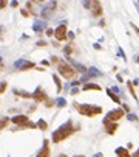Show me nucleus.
Returning <instances> with one entry per match:
<instances>
[{
  "instance_id": "31",
  "label": "nucleus",
  "mask_w": 139,
  "mask_h": 157,
  "mask_svg": "<svg viewBox=\"0 0 139 157\" xmlns=\"http://www.w3.org/2000/svg\"><path fill=\"white\" fill-rule=\"evenodd\" d=\"M6 5H8V3H6V2H3V0H2V2H0V8H5Z\"/></svg>"
},
{
  "instance_id": "29",
  "label": "nucleus",
  "mask_w": 139,
  "mask_h": 157,
  "mask_svg": "<svg viewBox=\"0 0 139 157\" xmlns=\"http://www.w3.org/2000/svg\"><path fill=\"white\" fill-rule=\"evenodd\" d=\"M53 34H54V30L48 28V30H47V36H53Z\"/></svg>"
},
{
  "instance_id": "30",
  "label": "nucleus",
  "mask_w": 139,
  "mask_h": 157,
  "mask_svg": "<svg viewBox=\"0 0 139 157\" xmlns=\"http://www.w3.org/2000/svg\"><path fill=\"white\" fill-rule=\"evenodd\" d=\"M3 31H5V28L0 27V39H3Z\"/></svg>"
},
{
  "instance_id": "1",
  "label": "nucleus",
  "mask_w": 139,
  "mask_h": 157,
  "mask_svg": "<svg viewBox=\"0 0 139 157\" xmlns=\"http://www.w3.org/2000/svg\"><path fill=\"white\" fill-rule=\"evenodd\" d=\"M74 132H76V128H74L73 121L68 120L66 123H63L60 128H57V129L53 132V142H54V143H60V142H63L65 138H68L70 135H73Z\"/></svg>"
},
{
  "instance_id": "19",
  "label": "nucleus",
  "mask_w": 139,
  "mask_h": 157,
  "mask_svg": "<svg viewBox=\"0 0 139 157\" xmlns=\"http://www.w3.org/2000/svg\"><path fill=\"white\" fill-rule=\"evenodd\" d=\"M9 123V118H6V117H0V131L5 129Z\"/></svg>"
},
{
  "instance_id": "18",
  "label": "nucleus",
  "mask_w": 139,
  "mask_h": 157,
  "mask_svg": "<svg viewBox=\"0 0 139 157\" xmlns=\"http://www.w3.org/2000/svg\"><path fill=\"white\" fill-rule=\"evenodd\" d=\"M53 80H54V83H56V89H57V94L62 90V83H60V80L57 78V75H53Z\"/></svg>"
},
{
  "instance_id": "7",
  "label": "nucleus",
  "mask_w": 139,
  "mask_h": 157,
  "mask_svg": "<svg viewBox=\"0 0 139 157\" xmlns=\"http://www.w3.org/2000/svg\"><path fill=\"white\" fill-rule=\"evenodd\" d=\"M66 25L65 23H62V25H59L57 28L54 30V36H56V39H57V41H65L66 39Z\"/></svg>"
},
{
  "instance_id": "35",
  "label": "nucleus",
  "mask_w": 139,
  "mask_h": 157,
  "mask_svg": "<svg viewBox=\"0 0 139 157\" xmlns=\"http://www.w3.org/2000/svg\"><path fill=\"white\" fill-rule=\"evenodd\" d=\"M51 62H53V64H56V62H57V58H56V56H53V59H51Z\"/></svg>"
},
{
  "instance_id": "15",
  "label": "nucleus",
  "mask_w": 139,
  "mask_h": 157,
  "mask_svg": "<svg viewBox=\"0 0 139 157\" xmlns=\"http://www.w3.org/2000/svg\"><path fill=\"white\" fill-rule=\"evenodd\" d=\"M116 154H118V157H131L128 154L127 148H116Z\"/></svg>"
},
{
  "instance_id": "21",
  "label": "nucleus",
  "mask_w": 139,
  "mask_h": 157,
  "mask_svg": "<svg viewBox=\"0 0 139 157\" xmlns=\"http://www.w3.org/2000/svg\"><path fill=\"white\" fill-rule=\"evenodd\" d=\"M56 104H57V108H65L66 106V100L65 98H57L56 100Z\"/></svg>"
},
{
  "instance_id": "17",
  "label": "nucleus",
  "mask_w": 139,
  "mask_h": 157,
  "mask_svg": "<svg viewBox=\"0 0 139 157\" xmlns=\"http://www.w3.org/2000/svg\"><path fill=\"white\" fill-rule=\"evenodd\" d=\"M107 95H108V97H110L111 100H113L115 103H118V104L121 103V98H119V97H118V95H116L115 92H111V89H107Z\"/></svg>"
},
{
  "instance_id": "5",
  "label": "nucleus",
  "mask_w": 139,
  "mask_h": 157,
  "mask_svg": "<svg viewBox=\"0 0 139 157\" xmlns=\"http://www.w3.org/2000/svg\"><path fill=\"white\" fill-rule=\"evenodd\" d=\"M124 117V111L122 109H115V111H110L107 114V117L104 118V125L105 123H116L118 120H121Z\"/></svg>"
},
{
  "instance_id": "6",
  "label": "nucleus",
  "mask_w": 139,
  "mask_h": 157,
  "mask_svg": "<svg viewBox=\"0 0 139 157\" xmlns=\"http://www.w3.org/2000/svg\"><path fill=\"white\" fill-rule=\"evenodd\" d=\"M14 67L19 69V70H30V69H34L36 67V64L34 62H30V61H26V59H19L14 62Z\"/></svg>"
},
{
  "instance_id": "8",
  "label": "nucleus",
  "mask_w": 139,
  "mask_h": 157,
  "mask_svg": "<svg viewBox=\"0 0 139 157\" xmlns=\"http://www.w3.org/2000/svg\"><path fill=\"white\" fill-rule=\"evenodd\" d=\"M33 98H34L37 103H45V101L48 100V98H47V94L44 92V89H42L40 86L33 92Z\"/></svg>"
},
{
  "instance_id": "25",
  "label": "nucleus",
  "mask_w": 139,
  "mask_h": 157,
  "mask_svg": "<svg viewBox=\"0 0 139 157\" xmlns=\"http://www.w3.org/2000/svg\"><path fill=\"white\" fill-rule=\"evenodd\" d=\"M6 90V83H0V94H3Z\"/></svg>"
},
{
  "instance_id": "39",
  "label": "nucleus",
  "mask_w": 139,
  "mask_h": 157,
  "mask_svg": "<svg viewBox=\"0 0 139 157\" xmlns=\"http://www.w3.org/2000/svg\"><path fill=\"white\" fill-rule=\"evenodd\" d=\"M59 157H66V155H65V154H60V155H59Z\"/></svg>"
},
{
  "instance_id": "20",
  "label": "nucleus",
  "mask_w": 139,
  "mask_h": 157,
  "mask_svg": "<svg viewBox=\"0 0 139 157\" xmlns=\"http://www.w3.org/2000/svg\"><path fill=\"white\" fill-rule=\"evenodd\" d=\"M83 90H101V86H97V84H85V86H83Z\"/></svg>"
},
{
  "instance_id": "28",
  "label": "nucleus",
  "mask_w": 139,
  "mask_h": 157,
  "mask_svg": "<svg viewBox=\"0 0 139 157\" xmlns=\"http://www.w3.org/2000/svg\"><path fill=\"white\" fill-rule=\"evenodd\" d=\"M77 94H79V89H76V87L71 89V95H77Z\"/></svg>"
},
{
  "instance_id": "34",
  "label": "nucleus",
  "mask_w": 139,
  "mask_h": 157,
  "mask_svg": "<svg viewBox=\"0 0 139 157\" xmlns=\"http://www.w3.org/2000/svg\"><path fill=\"white\" fill-rule=\"evenodd\" d=\"M79 84H80V81H73L71 83V86H79Z\"/></svg>"
},
{
  "instance_id": "12",
  "label": "nucleus",
  "mask_w": 139,
  "mask_h": 157,
  "mask_svg": "<svg viewBox=\"0 0 139 157\" xmlns=\"http://www.w3.org/2000/svg\"><path fill=\"white\" fill-rule=\"evenodd\" d=\"M37 157H50V148H48V140L44 142V148L37 152Z\"/></svg>"
},
{
  "instance_id": "14",
  "label": "nucleus",
  "mask_w": 139,
  "mask_h": 157,
  "mask_svg": "<svg viewBox=\"0 0 139 157\" xmlns=\"http://www.w3.org/2000/svg\"><path fill=\"white\" fill-rule=\"evenodd\" d=\"M105 129L110 135H113L116 131H118V123H105Z\"/></svg>"
},
{
  "instance_id": "22",
  "label": "nucleus",
  "mask_w": 139,
  "mask_h": 157,
  "mask_svg": "<svg viewBox=\"0 0 139 157\" xmlns=\"http://www.w3.org/2000/svg\"><path fill=\"white\" fill-rule=\"evenodd\" d=\"M37 126L42 129V131H45L47 128H48V125H47V121L45 120H39V123H37Z\"/></svg>"
},
{
  "instance_id": "37",
  "label": "nucleus",
  "mask_w": 139,
  "mask_h": 157,
  "mask_svg": "<svg viewBox=\"0 0 139 157\" xmlns=\"http://www.w3.org/2000/svg\"><path fill=\"white\" fill-rule=\"evenodd\" d=\"M131 157H139V149H137V151H136V152H134V154L131 155Z\"/></svg>"
},
{
  "instance_id": "10",
  "label": "nucleus",
  "mask_w": 139,
  "mask_h": 157,
  "mask_svg": "<svg viewBox=\"0 0 139 157\" xmlns=\"http://www.w3.org/2000/svg\"><path fill=\"white\" fill-rule=\"evenodd\" d=\"M94 76H102V73L97 70V69H94V67H93V69H88V70H87V75L82 78V81H87V80H90V78H94ZM82 81H80V83H82Z\"/></svg>"
},
{
  "instance_id": "4",
  "label": "nucleus",
  "mask_w": 139,
  "mask_h": 157,
  "mask_svg": "<svg viewBox=\"0 0 139 157\" xmlns=\"http://www.w3.org/2000/svg\"><path fill=\"white\" fill-rule=\"evenodd\" d=\"M11 121L14 123V125H17V126H20V129H25V128H36V125L34 123H31V121H28V117L26 115H16V117H12L11 118Z\"/></svg>"
},
{
  "instance_id": "16",
  "label": "nucleus",
  "mask_w": 139,
  "mask_h": 157,
  "mask_svg": "<svg viewBox=\"0 0 139 157\" xmlns=\"http://www.w3.org/2000/svg\"><path fill=\"white\" fill-rule=\"evenodd\" d=\"M14 94L19 95V97H23V98H33V94H28V92H25V90H17V89H14Z\"/></svg>"
},
{
  "instance_id": "11",
  "label": "nucleus",
  "mask_w": 139,
  "mask_h": 157,
  "mask_svg": "<svg viewBox=\"0 0 139 157\" xmlns=\"http://www.w3.org/2000/svg\"><path fill=\"white\" fill-rule=\"evenodd\" d=\"M66 61H68V64H71L73 65V67L77 70V72H80V73H85L87 72V69L85 67H83V65L82 64H79V62H76V61H73L71 58H70V56H66Z\"/></svg>"
},
{
  "instance_id": "33",
  "label": "nucleus",
  "mask_w": 139,
  "mask_h": 157,
  "mask_svg": "<svg viewBox=\"0 0 139 157\" xmlns=\"http://www.w3.org/2000/svg\"><path fill=\"white\" fill-rule=\"evenodd\" d=\"M122 108H124V109H125V111H127V112H130V108H128V106H127V104H124V106H122Z\"/></svg>"
},
{
  "instance_id": "24",
  "label": "nucleus",
  "mask_w": 139,
  "mask_h": 157,
  "mask_svg": "<svg viewBox=\"0 0 139 157\" xmlns=\"http://www.w3.org/2000/svg\"><path fill=\"white\" fill-rule=\"evenodd\" d=\"M63 51H65V55H66V56H70V55H71V51H73V48H71V47H70V45H66Z\"/></svg>"
},
{
  "instance_id": "13",
  "label": "nucleus",
  "mask_w": 139,
  "mask_h": 157,
  "mask_svg": "<svg viewBox=\"0 0 139 157\" xmlns=\"http://www.w3.org/2000/svg\"><path fill=\"white\" fill-rule=\"evenodd\" d=\"M101 14H102L101 3H99V2H93V16H94V17H99Z\"/></svg>"
},
{
  "instance_id": "40",
  "label": "nucleus",
  "mask_w": 139,
  "mask_h": 157,
  "mask_svg": "<svg viewBox=\"0 0 139 157\" xmlns=\"http://www.w3.org/2000/svg\"><path fill=\"white\" fill-rule=\"evenodd\" d=\"M76 157H83V155H76Z\"/></svg>"
},
{
  "instance_id": "36",
  "label": "nucleus",
  "mask_w": 139,
  "mask_h": 157,
  "mask_svg": "<svg viewBox=\"0 0 139 157\" xmlns=\"http://www.w3.org/2000/svg\"><path fill=\"white\" fill-rule=\"evenodd\" d=\"M93 157H104V155H102V152H97V154H94Z\"/></svg>"
},
{
  "instance_id": "3",
  "label": "nucleus",
  "mask_w": 139,
  "mask_h": 157,
  "mask_svg": "<svg viewBox=\"0 0 139 157\" xmlns=\"http://www.w3.org/2000/svg\"><path fill=\"white\" fill-rule=\"evenodd\" d=\"M59 73H60L63 78H66V80H71V78L76 76V70H74L68 62H60V64H59Z\"/></svg>"
},
{
  "instance_id": "2",
  "label": "nucleus",
  "mask_w": 139,
  "mask_h": 157,
  "mask_svg": "<svg viewBox=\"0 0 139 157\" xmlns=\"http://www.w3.org/2000/svg\"><path fill=\"white\" fill-rule=\"evenodd\" d=\"M76 109L79 114L85 115V117H94V115H99L102 114V108L101 106H93V104H74Z\"/></svg>"
},
{
  "instance_id": "26",
  "label": "nucleus",
  "mask_w": 139,
  "mask_h": 157,
  "mask_svg": "<svg viewBox=\"0 0 139 157\" xmlns=\"http://www.w3.org/2000/svg\"><path fill=\"white\" fill-rule=\"evenodd\" d=\"M128 120H131V121H137V117L133 115V114H130V115H128Z\"/></svg>"
},
{
  "instance_id": "23",
  "label": "nucleus",
  "mask_w": 139,
  "mask_h": 157,
  "mask_svg": "<svg viewBox=\"0 0 139 157\" xmlns=\"http://www.w3.org/2000/svg\"><path fill=\"white\" fill-rule=\"evenodd\" d=\"M128 89H130V92H131V97H133L134 100H137V97L134 95V89H133V84H131V81H128Z\"/></svg>"
},
{
  "instance_id": "27",
  "label": "nucleus",
  "mask_w": 139,
  "mask_h": 157,
  "mask_svg": "<svg viewBox=\"0 0 139 157\" xmlns=\"http://www.w3.org/2000/svg\"><path fill=\"white\" fill-rule=\"evenodd\" d=\"M45 45H48L45 41H39V42H37V47H45Z\"/></svg>"
},
{
  "instance_id": "32",
  "label": "nucleus",
  "mask_w": 139,
  "mask_h": 157,
  "mask_svg": "<svg viewBox=\"0 0 139 157\" xmlns=\"http://www.w3.org/2000/svg\"><path fill=\"white\" fill-rule=\"evenodd\" d=\"M66 37H70V39H74V34H73V33H68V34H66Z\"/></svg>"
},
{
  "instance_id": "38",
  "label": "nucleus",
  "mask_w": 139,
  "mask_h": 157,
  "mask_svg": "<svg viewBox=\"0 0 139 157\" xmlns=\"http://www.w3.org/2000/svg\"><path fill=\"white\" fill-rule=\"evenodd\" d=\"M136 62H137V64H139V56H137V58H136Z\"/></svg>"
},
{
  "instance_id": "41",
  "label": "nucleus",
  "mask_w": 139,
  "mask_h": 157,
  "mask_svg": "<svg viewBox=\"0 0 139 157\" xmlns=\"http://www.w3.org/2000/svg\"><path fill=\"white\" fill-rule=\"evenodd\" d=\"M0 62H2V59H0Z\"/></svg>"
},
{
  "instance_id": "9",
  "label": "nucleus",
  "mask_w": 139,
  "mask_h": 157,
  "mask_svg": "<svg viewBox=\"0 0 139 157\" xmlns=\"http://www.w3.org/2000/svg\"><path fill=\"white\" fill-rule=\"evenodd\" d=\"M47 28V20H36L34 23H33V31L34 33H42V31H44Z\"/></svg>"
}]
</instances>
